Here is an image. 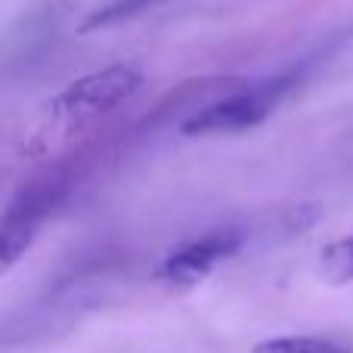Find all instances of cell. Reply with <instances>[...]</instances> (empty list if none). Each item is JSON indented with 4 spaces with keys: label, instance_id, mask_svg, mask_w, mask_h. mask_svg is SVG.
<instances>
[{
    "label": "cell",
    "instance_id": "6da1fadb",
    "mask_svg": "<svg viewBox=\"0 0 353 353\" xmlns=\"http://www.w3.org/2000/svg\"><path fill=\"white\" fill-rule=\"evenodd\" d=\"M68 195V174L53 171L31 180L6 205L3 226H0V267L12 270L16 261L31 248L41 223L53 214V208Z\"/></svg>",
    "mask_w": 353,
    "mask_h": 353
},
{
    "label": "cell",
    "instance_id": "7a4b0ae2",
    "mask_svg": "<svg viewBox=\"0 0 353 353\" xmlns=\"http://www.w3.org/2000/svg\"><path fill=\"white\" fill-rule=\"evenodd\" d=\"M140 84L143 72L137 65H124V62L105 65L56 93L50 112L59 121H93V118H103L112 109H118L128 97H134Z\"/></svg>",
    "mask_w": 353,
    "mask_h": 353
},
{
    "label": "cell",
    "instance_id": "3957f363",
    "mask_svg": "<svg viewBox=\"0 0 353 353\" xmlns=\"http://www.w3.org/2000/svg\"><path fill=\"white\" fill-rule=\"evenodd\" d=\"M288 87H292V74L251 84L248 90H239V93H232V97H226V99H220V103L189 115L186 121L180 124V134L208 137V134L248 130V128H254V124L267 121V115L279 105V99L288 93Z\"/></svg>",
    "mask_w": 353,
    "mask_h": 353
},
{
    "label": "cell",
    "instance_id": "277c9868",
    "mask_svg": "<svg viewBox=\"0 0 353 353\" xmlns=\"http://www.w3.org/2000/svg\"><path fill=\"white\" fill-rule=\"evenodd\" d=\"M239 248H242V239L236 232H208V236L174 248L159 263V279L171 288H192L201 279H208L217 270V263L232 257Z\"/></svg>",
    "mask_w": 353,
    "mask_h": 353
},
{
    "label": "cell",
    "instance_id": "5b68a950",
    "mask_svg": "<svg viewBox=\"0 0 353 353\" xmlns=\"http://www.w3.org/2000/svg\"><path fill=\"white\" fill-rule=\"evenodd\" d=\"M319 276L332 285L353 282V236H344L338 242L325 245L319 254Z\"/></svg>",
    "mask_w": 353,
    "mask_h": 353
},
{
    "label": "cell",
    "instance_id": "8992f818",
    "mask_svg": "<svg viewBox=\"0 0 353 353\" xmlns=\"http://www.w3.org/2000/svg\"><path fill=\"white\" fill-rule=\"evenodd\" d=\"M152 3H159V0H105L103 6H97L78 25V31H97V28H109V25H118V22H128V19L146 12Z\"/></svg>",
    "mask_w": 353,
    "mask_h": 353
},
{
    "label": "cell",
    "instance_id": "52a82bcc",
    "mask_svg": "<svg viewBox=\"0 0 353 353\" xmlns=\"http://www.w3.org/2000/svg\"><path fill=\"white\" fill-rule=\"evenodd\" d=\"M254 353H350L344 344H335L329 338H307V335H288V338H267L254 347Z\"/></svg>",
    "mask_w": 353,
    "mask_h": 353
}]
</instances>
